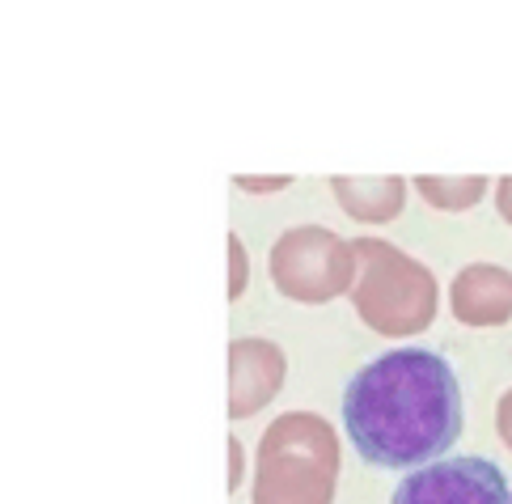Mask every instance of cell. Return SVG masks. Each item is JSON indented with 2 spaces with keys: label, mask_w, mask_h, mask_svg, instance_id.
Masks as SVG:
<instances>
[{
  "label": "cell",
  "mask_w": 512,
  "mask_h": 504,
  "mask_svg": "<svg viewBox=\"0 0 512 504\" xmlns=\"http://www.w3.org/2000/svg\"><path fill=\"white\" fill-rule=\"evenodd\" d=\"M343 432L377 471H419L462 437V386L441 352L394 348L352 373Z\"/></svg>",
  "instance_id": "1"
},
{
  "label": "cell",
  "mask_w": 512,
  "mask_h": 504,
  "mask_svg": "<svg viewBox=\"0 0 512 504\" xmlns=\"http://www.w3.org/2000/svg\"><path fill=\"white\" fill-rule=\"evenodd\" d=\"M335 437L314 416H284L263 441L259 504H326L335 488Z\"/></svg>",
  "instance_id": "2"
},
{
  "label": "cell",
  "mask_w": 512,
  "mask_h": 504,
  "mask_svg": "<svg viewBox=\"0 0 512 504\" xmlns=\"http://www.w3.org/2000/svg\"><path fill=\"white\" fill-rule=\"evenodd\" d=\"M360 255L369 259V272L356 293V305L369 327L381 335H415L436 314V280L419 263L402 259L398 250L381 242H360Z\"/></svg>",
  "instance_id": "3"
},
{
  "label": "cell",
  "mask_w": 512,
  "mask_h": 504,
  "mask_svg": "<svg viewBox=\"0 0 512 504\" xmlns=\"http://www.w3.org/2000/svg\"><path fill=\"white\" fill-rule=\"evenodd\" d=\"M390 504H512L508 479L491 458H441L411 471Z\"/></svg>",
  "instance_id": "4"
},
{
  "label": "cell",
  "mask_w": 512,
  "mask_h": 504,
  "mask_svg": "<svg viewBox=\"0 0 512 504\" xmlns=\"http://www.w3.org/2000/svg\"><path fill=\"white\" fill-rule=\"evenodd\" d=\"M347 250L326 229H297L276 246V284L288 297L326 301L347 284Z\"/></svg>",
  "instance_id": "5"
},
{
  "label": "cell",
  "mask_w": 512,
  "mask_h": 504,
  "mask_svg": "<svg viewBox=\"0 0 512 504\" xmlns=\"http://www.w3.org/2000/svg\"><path fill=\"white\" fill-rule=\"evenodd\" d=\"M453 314L470 327H504L512 318V276L496 263H474L453 280Z\"/></svg>",
  "instance_id": "6"
},
{
  "label": "cell",
  "mask_w": 512,
  "mask_h": 504,
  "mask_svg": "<svg viewBox=\"0 0 512 504\" xmlns=\"http://www.w3.org/2000/svg\"><path fill=\"white\" fill-rule=\"evenodd\" d=\"M280 377H284V360L271 344H237L233 348V403H229V411L250 416L254 407L276 394Z\"/></svg>",
  "instance_id": "7"
},
{
  "label": "cell",
  "mask_w": 512,
  "mask_h": 504,
  "mask_svg": "<svg viewBox=\"0 0 512 504\" xmlns=\"http://www.w3.org/2000/svg\"><path fill=\"white\" fill-rule=\"evenodd\" d=\"M343 195V208L352 216H369V221H390L402 208V183L398 178H381V183H335Z\"/></svg>",
  "instance_id": "8"
},
{
  "label": "cell",
  "mask_w": 512,
  "mask_h": 504,
  "mask_svg": "<svg viewBox=\"0 0 512 504\" xmlns=\"http://www.w3.org/2000/svg\"><path fill=\"white\" fill-rule=\"evenodd\" d=\"M419 191L436 208H474L487 191V178H419Z\"/></svg>",
  "instance_id": "9"
},
{
  "label": "cell",
  "mask_w": 512,
  "mask_h": 504,
  "mask_svg": "<svg viewBox=\"0 0 512 504\" xmlns=\"http://www.w3.org/2000/svg\"><path fill=\"white\" fill-rule=\"evenodd\" d=\"M496 428H500V441L512 449V390L500 399V407H496Z\"/></svg>",
  "instance_id": "10"
},
{
  "label": "cell",
  "mask_w": 512,
  "mask_h": 504,
  "mask_svg": "<svg viewBox=\"0 0 512 504\" xmlns=\"http://www.w3.org/2000/svg\"><path fill=\"white\" fill-rule=\"evenodd\" d=\"M496 208H500V216L512 225V178H500V187H496Z\"/></svg>",
  "instance_id": "11"
},
{
  "label": "cell",
  "mask_w": 512,
  "mask_h": 504,
  "mask_svg": "<svg viewBox=\"0 0 512 504\" xmlns=\"http://www.w3.org/2000/svg\"><path fill=\"white\" fill-rule=\"evenodd\" d=\"M229 250H233V293H237V288H242V246H237V242H229Z\"/></svg>",
  "instance_id": "12"
}]
</instances>
